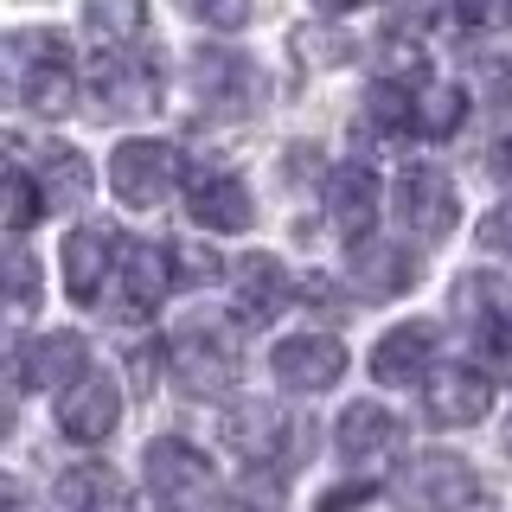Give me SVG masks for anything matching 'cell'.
<instances>
[{"mask_svg": "<svg viewBox=\"0 0 512 512\" xmlns=\"http://www.w3.org/2000/svg\"><path fill=\"white\" fill-rule=\"evenodd\" d=\"M32 180L45 192V212H77L90 199V160L71 141H45L39 160H32Z\"/></svg>", "mask_w": 512, "mask_h": 512, "instance_id": "cell-21", "label": "cell"}, {"mask_svg": "<svg viewBox=\"0 0 512 512\" xmlns=\"http://www.w3.org/2000/svg\"><path fill=\"white\" fill-rule=\"evenodd\" d=\"M397 500H404L410 512H468V506H480V474L461 455L429 448V455L404 461V474H397Z\"/></svg>", "mask_w": 512, "mask_h": 512, "instance_id": "cell-5", "label": "cell"}, {"mask_svg": "<svg viewBox=\"0 0 512 512\" xmlns=\"http://www.w3.org/2000/svg\"><path fill=\"white\" fill-rule=\"evenodd\" d=\"M90 96L96 116L122 122V116H148L160 109V58L154 52H103L90 71Z\"/></svg>", "mask_w": 512, "mask_h": 512, "instance_id": "cell-6", "label": "cell"}, {"mask_svg": "<svg viewBox=\"0 0 512 512\" xmlns=\"http://www.w3.org/2000/svg\"><path fill=\"white\" fill-rule=\"evenodd\" d=\"M192 96H199L205 116L244 122L263 103V71L244 52H231V45H205V52H192Z\"/></svg>", "mask_w": 512, "mask_h": 512, "instance_id": "cell-3", "label": "cell"}, {"mask_svg": "<svg viewBox=\"0 0 512 512\" xmlns=\"http://www.w3.org/2000/svg\"><path fill=\"white\" fill-rule=\"evenodd\" d=\"M173 282V250L160 244H122V263H116V314L122 320H148L160 301H167Z\"/></svg>", "mask_w": 512, "mask_h": 512, "instance_id": "cell-14", "label": "cell"}, {"mask_svg": "<svg viewBox=\"0 0 512 512\" xmlns=\"http://www.w3.org/2000/svg\"><path fill=\"white\" fill-rule=\"evenodd\" d=\"M7 288H13V308H39V263L26 250H7Z\"/></svg>", "mask_w": 512, "mask_h": 512, "instance_id": "cell-30", "label": "cell"}, {"mask_svg": "<svg viewBox=\"0 0 512 512\" xmlns=\"http://www.w3.org/2000/svg\"><path fill=\"white\" fill-rule=\"evenodd\" d=\"M416 276H423V263H416L404 244L365 237V244L352 250V288H359V295H404Z\"/></svg>", "mask_w": 512, "mask_h": 512, "instance_id": "cell-22", "label": "cell"}, {"mask_svg": "<svg viewBox=\"0 0 512 512\" xmlns=\"http://www.w3.org/2000/svg\"><path fill=\"white\" fill-rule=\"evenodd\" d=\"M487 410H493V384H487V372H480V365L448 359V365H436V372L423 378V416H429L436 429H468V423H480Z\"/></svg>", "mask_w": 512, "mask_h": 512, "instance_id": "cell-10", "label": "cell"}, {"mask_svg": "<svg viewBox=\"0 0 512 512\" xmlns=\"http://www.w3.org/2000/svg\"><path fill=\"white\" fill-rule=\"evenodd\" d=\"M436 340H442V327L436 320H404V327H391L384 340L372 346V378L378 384H410V378H429L436 372Z\"/></svg>", "mask_w": 512, "mask_h": 512, "instance_id": "cell-16", "label": "cell"}, {"mask_svg": "<svg viewBox=\"0 0 512 512\" xmlns=\"http://www.w3.org/2000/svg\"><path fill=\"white\" fill-rule=\"evenodd\" d=\"M480 244H487V250H512V205L480 224Z\"/></svg>", "mask_w": 512, "mask_h": 512, "instance_id": "cell-36", "label": "cell"}, {"mask_svg": "<svg viewBox=\"0 0 512 512\" xmlns=\"http://www.w3.org/2000/svg\"><path fill=\"white\" fill-rule=\"evenodd\" d=\"M52 506L58 512H135V506H128L122 474L103 468V461H77V468H64L58 487H52Z\"/></svg>", "mask_w": 512, "mask_h": 512, "instance_id": "cell-20", "label": "cell"}, {"mask_svg": "<svg viewBox=\"0 0 512 512\" xmlns=\"http://www.w3.org/2000/svg\"><path fill=\"white\" fill-rule=\"evenodd\" d=\"M455 13H461V26H474V32L512 26V0H455Z\"/></svg>", "mask_w": 512, "mask_h": 512, "instance_id": "cell-32", "label": "cell"}, {"mask_svg": "<svg viewBox=\"0 0 512 512\" xmlns=\"http://www.w3.org/2000/svg\"><path fill=\"white\" fill-rule=\"evenodd\" d=\"M365 128H378V135H416V90L378 77L365 90Z\"/></svg>", "mask_w": 512, "mask_h": 512, "instance_id": "cell-27", "label": "cell"}, {"mask_svg": "<svg viewBox=\"0 0 512 512\" xmlns=\"http://www.w3.org/2000/svg\"><path fill=\"white\" fill-rule=\"evenodd\" d=\"M455 314H468V327H500L512 320V288L500 276H461L455 282Z\"/></svg>", "mask_w": 512, "mask_h": 512, "instance_id": "cell-26", "label": "cell"}, {"mask_svg": "<svg viewBox=\"0 0 512 512\" xmlns=\"http://www.w3.org/2000/svg\"><path fill=\"white\" fill-rule=\"evenodd\" d=\"M333 442H340L346 461H378V455H391V448L404 442V423H397L384 404H352L340 416V429H333Z\"/></svg>", "mask_w": 512, "mask_h": 512, "instance_id": "cell-23", "label": "cell"}, {"mask_svg": "<svg viewBox=\"0 0 512 512\" xmlns=\"http://www.w3.org/2000/svg\"><path fill=\"white\" fill-rule=\"evenodd\" d=\"M352 7H372V0H314V13H352Z\"/></svg>", "mask_w": 512, "mask_h": 512, "instance_id": "cell-39", "label": "cell"}, {"mask_svg": "<svg viewBox=\"0 0 512 512\" xmlns=\"http://www.w3.org/2000/svg\"><path fill=\"white\" fill-rule=\"evenodd\" d=\"M167 365H173L186 397H218L237 378V333L224 320H192L180 340L167 346Z\"/></svg>", "mask_w": 512, "mask_h": 512, "instance_id": "cell-4", "label": "cell"}, {"mask_svg": "<svg viewBox=\"0 0 512 512\" xmlns=\"http://www.w3.org/2000/svg\"><path fill=\"white\" fill-rule=\"evenodd\" d=\"M359 500H372V487H365V480H359V487H333L327 500H320V512H346V506H359Z\"/></svg>", "mask_w": 512, "mask_h": 512, "instance_id": "cell-38", "label": "cell"}, {"mask_svg": "<svg viewBox=\"0 0 512 512\" xmlns=\"http://www.w3.org/2000/svg\"><path fill=\"white\" fill-rule=\"evenodd\" d=\"M116 423H122V397H116V384L96 372V365L71 384V391H58V429H64V442H109V436H116Z\"/></svg>", "mask_w": 512, "mask_h": 512, "instance_id": "cell-15", "label": "cell"}, {"mask_svg": "<svg viewBox=\"0 0 512 512\" xmlns=\"http://www.w3.org/2000/svg\"><path fill=\"white\" fill-rule=\"evenodd\" d=\"M141 474H148V493L160 512H199L205 493H212V461L199 455L186 436H160L141 455Z\"/></svg>", "mask_w": 512, "mask_h": 512, "instance_id": "cell-7", "label": "cell"}, {"mask_svg": "<svg viewBox=\"0 0 512 512\" xmlns=\"http://www.w3.org/2000/svg\"><path fill=\"white\" fill-rule=\"evenodd\" d=\"M167 250H173V282H180V288H199V282L224 276V263H218L212 244H167Z\"/></svg>", "mask_w": 512, "mask_h": 512, "instance_id": "cell-29", "label": "cell"}, {"mask_svg": "<svg viewBox=\"0 0 512 512\" xmlns=\"http://www.w3.org/2000/svg\"><path fill=\"white\" fill-rule=\"evenodd\" d=\"M186 186V160L167 148V141H148V135H128L116 154H109V192L135 212H154L167 205L173 192Z\"/></svg>", "mask_w": 512, "mask_h": 512, "instance_id": "cell-2", "label": "cell"}, {"mask_svg": "<svg viewBox=\"0 0 512 512\" xmlns=\"http://www.w3.org/2000/svg\"><path fill=\"white\" fill-rule=\"evenodd\" d=\"M84 26L103 52H135L148 32V0H84Z\"/></svg>", "mask_w": 512, "mask_h": 512, "instance_id": "cell-24", "label": "cell"}, {"mask_svg": "<svg viewBox=\"0 0 512 512\" xmlns=\"http://www.w3.org/2000/svg\"><path fill=\"white\" fill-rule=\"evenodd\" d=\"M487 173H493V186H500V192H512V135H506V141H493Z\"/></svg>", "mask_w": 512, "mask_h": 512, "instance_id": "cell-37", "label": "cell"}, {"mask_svg": "<svg viewBox=\"0 0 512 512\" xmlns=\"http://www.w3.org/2000/svg\"><path fill=\"white\" fill-rule=\"evenodd\" d=\"M90 365H84V340L77 333H39L32 346H20V359H13V384H39V391H71L77 378H84Z\"/></svg>", "mask_w": 512, "mask_h": 512, "instance_id": "cell-17", "label": "cell"}, {"mask_svg": "<svg viewBox=\"0 0 512 512\" xmlns=\"http://www.w3.org/2000/svg\"><path fill=\"white\" fill-rule=\"evenodd\" d=\"M160 359H167V346H135L128 352V372H135V391H154V378H160Z\"/></svg>", "mask_w": 512, "mask_h": 512, "instance_id": "cell-34", "label": "cell"}, {"mask_svg": "<svg viewBox=\"0 0 512 512\" xmlns=\"http://www.w3.org/2000/svg\"><path fill=\"white\" fill-rule=\"evenodd\" d=\"M231 512H276V474H263V480H256V468H250V480L237 487Z\"/></svg>", "mask_w": 512, "mask_h": 512, "instance_id": "cell-33", "label": "cell"}, {"mask_svg": "<svg viewBox=\"0 0 512 512\" xmlns=\"http://www.w3.org/2000/svg\"><path fill=\"white\" fill-rule=\"evenodd\" d=\"M295 45H301V58H308V52H314V64H340V58L352 52V45H346V39H320V32H301V39H295Z\"/></svg>", "mask_w": 512, "mask_h": 512, "instance_id": "cell-35", "label": "cell"}, {"mask_svg": "<svg viewBox=\"0 0 512 512\" xmlns=\"http://www.w3.org/2000/svg\"><path fill=\"white\" fill-rule=\"evenodd\" d=\"M416 90V135L423 141H448L461 122H468V96H461L455 84H436V77H423Z\"/></svg>", "mask_w": 512, "mask_h": 512, "instance_id": "cell-25", "label": "cell"}, {"mask_svg": "<svg viewBox=\"0 0 512 512\" xmlns=\"http://www.w3.org/2000/svg\"><path fill=\"white\" fill-rule=\"evenodd\" d=\"M506 455H512V410H506Z\"/></svg>", "mask_w": 512, "mask_h": 512, "instance_id": "cell-40", "label": "cell"}, {"mask_svg": "<svg viewBox=\"0 0 512 512\" xmlns=\"http://www.w3.org/2000/svg\"><path fill=\"white\" fill-rule=\"evenodd\" d=\"M39 212H45V192H39V180H32V167L13 154V167H7V231H13V237L32 231V224H39Z\"/></svg>", "mask_w": 512, "mask_h": 512, "instance_id": "cell-28", "label": "cell"}, {"mask_svg": "<svg viewBox=\"0 0 512 512\" xmlns=\"http://www.w3.org/2000/svg\"><path fill=\"white\" fill-rule=\"evenodd\" d=\"M58 263H64V295L71 301H103V288L116 282V263H122V237L109 231V224H77L71 237H64V250H58Z\"/></svg>", "mask_w": 512, "mask_h": 512, "instance_id": "cell-13", "label": "cell"}, {"mask_svg": "<svg viewBox=\"0 0 512 512\" xmlns=\"http://www.w3.org/2000/svg\"><path fill=\"white\" fill-rule=\"evenodd\" d=\"M7 77H13V96H20L32 116H64V109L77 103L71 45H64V32H52V26L7 32Z\"/></svg>", "mask_w": 512, "mask_h": 512, "instance_id": "cell-1", "label": "cell"}, {"mask_svg": "<svg viewBox=\"0 0 512 512\" xmlns=\"http://www.w3.org/2000/svg\"><path fill=\"white\" fill-rule=\"evenodd\" d=\"M269 372H276L282 391H333V384L346 378V346L333 340V333H288V340L269 352Z\"/></svg>", "mask_w": 512, "mask_h": 512, "instance_id": "cell-11", "label": "cell"}, {"mask_svg": "<svg viewBox=\"0 0 512 512\" xmlns=\"http://www.w3.org/2000/svg\"><path fill=\"white\" fill-rule=\"evenodd\" d=\"M231 308L244 327H269L282 308H288V276H282V263L276 256H244V263L231 269Z\"/></svg>", "mask_w": 512, "mask_h": 512, "instance_id": "cell-18", "label": "cell"}, {"mask_svg": "<svg viewBox=\"0 0 512 512\" xmlns=\"http://www.w3.org/2000/svg\"><path fill=\"white\" fill-rule=\"evenodd\" d=\"M180 7L192 13V20L218 26V32H237V26L250 20V0H180Z\"/></svg>", "mask_w": 512, "mask_h": 512, "instance_id": "cell-31", "label": "cell"}, {"mask_svg": "<svg viewBox=\"0 0 512 512\" xmlns=\"http://www.w3.org/2000/svg\"><path fill=\"white\" fill-rule=\"evenodd\" d=\"M397 218H404L410 237H448V231H455L461 205H455L448 173L429 167V160H410V167L397 173Z\"/></svg>", "mask_w": 512, "mask_h": 512, "instance_id": "cell-12", "label": "cell"}, {"mask_svg": "<svg viewBox=\"0 0 512 512\" xmlns=\"http://www.w3.org/2000/svg\"><path fill=\"white\" fill-rule=\"evenodd\" d=\"M186 212L199 218L205 231H250L256 224L250 186L237 180L231 167H218V160H192L186 167Z\"/></svg>", "mask_w": 512, "mask_h": 512, "instance_id": "cell-9", "label": "cell"}, {"mask_svg": "<svg viewBox=\"0 0 512 512\" xmlns=\"http://www.w3.org/2000/svg\"><path fill=\"white\" fill-rule=\"evenodd\" d=\"M327 218H333L340 237H352V244L372 231V218H378V173L365 167V160H346V167L327 173Z\"/></svg>", "mask_w": 512, "mask_h": 512, "instance_id": "cell-19", "label": "cell"}, {"mask_svg": "<svg viewBox=\"0 0 512 512\" xmlns=\"http://www.w3.org/2000/svg\"><path fill=\"white\" fill-rule=\"evenodd\" d=\"M218 436H224V448H237L250 468H282V455L295 442H314V423L301 429L295 416L276 410V404H231L218 416Z\"/></svg>", "mask_w": 512, "mask_h": 512, "instance_id": "cell-8", "label": "cell"}]
</instances>
